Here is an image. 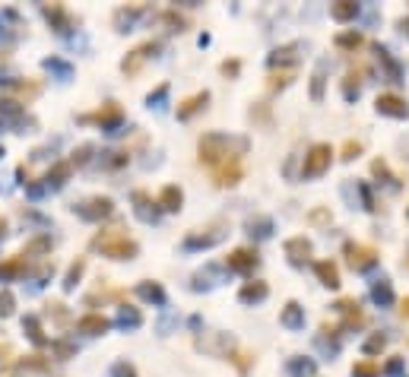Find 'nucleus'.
I'll use <instances>...</instances> for the list:
<instances>
[{"mask_svg":"<svg viewBox=\"0 0 409 377\" xmlns=\"http://www.w3.org/2000/svg\"><path fill=\"white\" fill-rule=\"evenodd\" d=\"M232 146L245 152L247 139H229V137H222V133H206V137H200V143H197V152H200V162L216 168V165L225 162V159H238L235 152H232Z\"/></svg>","mask_w":409,"mask_h":377,"instance_id":"obj_1","label":"nucleus"},{"mask_svg":"<svg viewBox=\"0 0 409 377\" xmlns=\"http://www.w3.org/2000/svg\"><path fill=\"white\" fill-rule=\"evenodd\" d=\"M92 247H98L111 260H133L137 257V241H131L127 235H121V229H105V235H96Z\"/></svg>","mask_w":409,"mask_h":377,"instance_id":"obj_2","label":"nucleus"},{"mask_svg":"<svg viewBox=\"0 0 409 377\" xmlns=\"http://www.w3.org/2000/svg\"><path fill=\"white\" fill-rule=\"evenodd\" d=\"M330 159H333V149L327 143H314L305 156V165H302V178H320V174L330 168Z\"/></svg>","mask_w":409,"mask_h":377,"instance_id":"obj_3","label":"nucleus"},{"mask_svg":"<svg viewBox=\"0 0 409 377\" xmlns=\"http://www.w3.org/2000/svg\"><path fill=\"white\" fill-rule=\"evenodd\" d=\"M343 254H346V260H349V266L355 273H365V270H371L377 263V251L375 247H368V244H355V241H346L343 244Z\"/></svg>","mask_w":409,"mask_h":377,"instance_id":"obj_4","label":"nucleus"},{"mask_svg":"<svg viewBox=\"0 0 409 377\" xmlns=\"http://www.w3.org/2000/svg\"><path fill=\"white\" fill-rule=\"evenodd\" d=\"M257 263H261V254H257L254 247H235L229 254V260H225V266L235 273H254Z\"/></svg>","mask_w":409,"mask_h":377,"instance_id":"obj_5","label":"nucleus"},{"mask_svg":"<svg viewBox=\"0 0 409 377\" xmlns=\"http://www.w3.org/2000/svg\"><path fill=\"white\" fill-rule=\"evenodd\" d=\"M159 48H162L159 41H146V45H140V48H133L131 54L124 58L121 70H124V73H127V76H137V73H140V67L146 64V58H149V54H156Z\"/></svg>","mask_w":409,"mask_h":377,"instance_id":"obj_6","label":"nucleus"},{"mask_svg":"<svg viewBox=\"0 0 409 377\" xmlns=\"http://www.w3.org/2000/svg\"><path fill=\"white\" fill-rule=\"evenodd\" d=\"M375 108H377V115H384V117H397V121L409 117V105H406V99L393 95V92H384V95H377Z\"/></svg>","mask_w":409,"mask_h":377,"instance_id":"obj_7","label":"nucleus"},{"mask_svg":"<svg viewBox=\"0 0 409 377\" xmlns=\"http://www.w3.org/2000/svg\"><path fill=\"white\" fill-rule=\"evenodd\" d=\"M311 254H314V244L305 238V235L286 241V257H289V263H292V266H305V263L311 260Z\"/></svg>","mask_w":409,"mask_h":377,"instance_id":"obj_8","label":"nucleus"},{"mask_svg":"<svg viewBox=\"0 0 409 377\" xmlns=\"http://www.w3.org/2000/svg\"><path fill=\"white\" fill-rule=\"evenodd\" d=\"M213 181L219 184V187L238 184V181H241V159H225V162H219L213 168Z\"/></svg>","mask_w":409,"mask_h":377,"instance_id":"obj_9","label":"nucleus"},{"mask_svg":"<svg viewBox=\"0 0 409 377\" xmlns=\"http://www.w3.org/2000/svg\"><path fill=\"white\" fill-rule=\"evenodd\" d=\"M197 345L203 349V352H213V355H229L235 349V339L229 333H210V336L197 339Z\"/></svg>","mask_w":409,"mask_h":377,"instance_id":"obj_10","label":"nucleus"},{"mask_svg":"<svg viewBox=\"0 0 409 377\" xmlns=\"http://www.w3.org/2000/svg\"><path fill=\"white\" fill-rule=\"evenodd\" d=\"M222 229H225V222H216L213 229H203L200 235H188L184 244H188V247H213V244H219L222 235H225Z\"/></svg>","mask_w":409,"mask_h":377,"instance_id":"obj_11","label":"nucleus"},{"mask_svg":"<svg viewBox=\"0 0 409 377\" xmlns=\"http://www.w3.org/2000/svg\"><path fill=\"white\" fill-rule=\"evenodd\" d=\"M206 102H210V92H197V95H190V99H184L178 105V121H190V117L197 115V111H203Z\"/></svg>","mask_w":409,"mask_h":377,"instance_id":"obj_12","label":"nucleus"},{"mask_svg":"<svg viewBox=\"0 0 409 377\" xmlns=\"http://www.w3.org/2000/svg\"><path fill=\"white\" fill-rule=\"evenodd\" d=\"M80 216L82 219H105V216H111V200L108 197H92L89 203L80 206Z\"/></svg>","mask_w":409,"mask_h":377,"instance_id":"obj_13","label":"nucleus"},{"mask_svg":"<svg viewBox=\"0 0 409 377\" xmlns=\"http://www.w3.org/2000/svg\"><path fill=\"white\" fill-rule=\"evenodd\" d=\"M279 323L289 330H305V308L298 301H289L283 308V314H279Z\"/></svg>","mask_w":409,"mask_h":377,"instance_id":"obj_14","label":"nucleus"},{"mask_svg":"<svg viewBox=\"0 0 409 377\" xmlns=\"http://www.w3.org/2000/svg\"><path fill=\"white\" fill-rule=\"evenodd\" d=\"M267 295H270V286H267V282H261V279L245 282V286H241V292H238V298H241L245 304H257V301H263Z\"/></svg>","mask_w":409,"mask_h":377,"instance_id":"obj_15","label":"nucleus"},{"mask_svg":"<svg viewBox=\"0 0 409 377\" xmlns=\"http://www.w3.org/2000/svg\"><path fill=\"white\" fill-rule=\"evenodd\" d=\"M108 327H111V320L102 317V314H86V317H80V323H76V330L86 333V336H98V333H105Z\"/></svg>","mask_w":409,"mask_h":377,"instance_id":"obj_16","label":"nucleus"},{"mask_svg":"<svg viewBox=\"0 0 409 377\" xmlns=\"http://www.w3.org/2000/svg\"><path fill=\"white\" fill-rule=\"evenodd\" d=\"M314 273H318L320 286H327V288H336V286H340V266H336L333 260L314 263Z\"/></svg>","mask_w":409,"mask_h":377,"instance_id":"obj_17","label":"nucleus"},{"mask_svg":"<svg viewBox=\"0 0 409 377\" xmlns=\"http://www.w3.org/2000/svg\"><path fill=\"white\" fill-rule=\"evenodd\" d=\"M159 206H162L165 213H178L181 203H184V194H181V187H175V184H168V187H162V194H159L156 200Z\"/></svg>","mask_w":409,"mask_h":377,"instance_id":"obj_18","label":"nucleus"},{"mask_svg":"<svg viewBox=\"0 0 409 377\" xmlns=\"http://www.w3.org/2000/svg\"><path fill=\"white\" fill-rule=\"evenodd\" d=\"M82 121H96V124H102V127H115V124L121 121V108H118V102H108L102 111H96V115H86Z\"/></svg>","mask_w":409,"mask_h":377,"instance_id":"obj_19","label":"nucleus"},{"mask_svg":"<svg viewBox=\"0 0 409 377\" xmlns=\"http://www.w3.org/2000/svg\"><path fill=\"white\" fill-rule=\"evenodd\" d=\"M355 13H359V3H352V0H336V3H330V16H333L336 23H349V19H355Z\"/></svg>","mask_w":409,"mask_h":377,"instance_id":"obj_20","label":"nucleus"},{"mask_svg":"<svg viewBox=\"0 0 409 377\" xmlns=\"http://www.w3.org/2000/svg\"><path fill=\"white\" fill-rule=\"evenodd\" d=\"M318 374V365L311 358H289V377H314Z\"/></svg>","mask_w":409,"mask_h":377,"instance_id":"obj_21","label":"nucleus"},{"mask_svg":"<svg viewBox=\"0 0 409 377\" xmlns=\"http://www.w3.org/2000/svg\"><path fill=\"white\" fill-rule=\"evenodd\" d=\"M375 51H377V60H381V64H384V70H387V80H390V82H400L403 70H400V64H397V60L390 58V51L381 48V45H377Z\"/></svg>","mask_w":409,"mask_h":377,"instance_id":"obj_22","label":"nucleus"},{"mask_svg":"<svg viewBox=\"0 0 409 377\" xmlns=\"http://www.w3.org/2000/svg\"><path fill=\"white\" fill-rule=\"evenodd\" d=\"M292 80H295V70H292V67H283V70H270V80H267V86L276 92V89H286Z\"/></svg>","mask_w":409,"mask_h":377,"instance_id":"obj_23","label":"nucleus"},{"mask_svg":"<svg viewBox=\"0 0 409 377\" xmlns=\"http://www.w3.org/2000/svg\"><path fill=\"white\" fill-rule=\"evenodd\" d=\"M295 51H302V45H286V48H276V51H273V54H270L273 70H276L279 64H286V60H295V58H298Z\"/></svg>","mask_w":409,"mask_h":377,"instance_id":"obj_24","label":"nucleus"},{"mask_svg":"<svg viewBox=\"0 0 409 377\" xmlns=\"http://www.w3.org/2000/svg\"><path fill=\"white\" fill-rule=\"evenodd\" d=\"M359 86H362V70H349L343 80V92H346V99H355L359 95Z\"/></svg>","mask_w":409,"mask_h":377,"instance_id":"obj_25","label":"nucleus"},{"mask_svg":"<svg viewBox=\"0 0 409 377\" xmlns=\"http://www.w3.org/2000/svg\"><path fill=\"white\" fill-rule=\"evenodd\" d=\"M352 377H381V365H375V361H355L352 365Z\"/></svg>","mask_w":409,"mask_h":377,"instance_id":"obj_26","label":"nucleus"},{"mask_svg":"<svg viewBox=\"0 0 409 377\" xmlns=\"http://www.w3.org/2000/svg\"><path fill=\"white\" fill-rule=\"evenodd\" d=\"M324 70H327V64H318V70H314V76H311V99L314 102L324 99Z\"/></svg>","mask_w":409,"mask_h":377,"instance_id":"obj_27","label":"nucleus"},{"mask_svg":"<svg viewBox=\"0 0 409 377\" xmlns=\"http://www.w3.org/2000/svg\"><path fill=\"white\" fill-rule=\"evenodd\" d=\"M371 298H375L377 304H393V288H390V282H377V286L371 288Z\"/></svg>","mask_w":409,"mask_h":377,"instance_id":"obj_28","label":"nucleus"},{"mask_svg":"<svg viewBox=\"0 0 409 377\" xmlns=\"http://www.w3.org/2000/svg\"><path fill=\"white\" fill-rule=\"evenodd\" d=\"M362 35L359 32H343V35H336V48H346V51H355L362 45Z\"/></svg>","mask_w":409,"mask_h":377,"instance_id":"obj_29","label":"nucleus"},{"mask_svg":"<svg viewBox=\"0 0 409 377\" xmlns=\"http://www.w3.org/2000/svg\"><path fill=\"white\" fill-rule=\"evenodd\" d=\"M133 203H137V213L143 216V219H153V216H156V209H149V206H153V200H149L143 190H140V194H133Z\"/></svg>","mask_w":409,"mask_h":377,"instance_id":"obj_30","label":"nucleus"},{"mask_svg":"<svg viewBox=\"0 0 409 377\" xmlns=\"http://www.w3.org/2000/svg\"><path fill=\"white\" fill-rule=\"evenodd\" d=\"M384 345H387V336L375 333V336L365 339V345H362V349H365V355H381V352H384Z\"/></svg>","mask_w":409,"mask_h":377,"instance_id":"obj_31","label":"nucleus"},{"mask_svg":"<svg viewBox=\"0 0 409 377\" xmlns=\"http://www.w3.org/2000/svg\"><path fill=\"white\" fill-rule=\"evenodd\" d=\"M140 295L146 298V301H165L162 286H156V282H153V286H149V282H143V286H140Z\"/></svg>","mask_w":409,"mask_h":377,"instance_id":"obj_32","label":"nucleus"},{"mask_svg":"<svg viewBox=\"0 0 409 377\" xmlns=\"http://www.w3.org/2000/svg\"><path fill=\"white\" fill-rule=\"evenodd\" d=\"M359 156H362V143L359 139H346L340 159H343V162H352V159H359Z\"/></svg>","mask_w":409,"mask_h":377,"instance_id":"obj_33","label":"nucleus"},{"mask_svg":"<svg viewBox=\"0 0 409 377\" xmlns=\"http://www.w3.org/2000/svg\"><path fill=\"white\" fill-rule=\"evenodd\" d=\"M371 172H375V178L393 181V187H400V181H397V178H390V172H387V162H384V159H375V162H371Z\"/></svg>","mask_w":409,"mask_h":377,"instance_id":"obj_34","label":"nucleus"},{"mask_svg":"<svg viewBox=\"0 0 409 377\" xmlns=\"http://www.w3.org/2000/svg\"><path fill=\"white\" fill-rule=\"evenodd\" d=\"M162 23L175 25V32H184V29H188V19L178 16V13H162Z\"/></svg>","mask_w":409,"mask_h":377,"instance_id":"obj_35","label":"nucleus"},{"mask_svg":"<svg viewBox=\"0 0 409 377\" xmlns=\"http://www.w3.org/2000/svg\"><path fill=\"white\" fill-rule=\"evenodd\" d=\"M67 174H70V165H58V168H54V172H51L48 174V181H51V184H64V178H67Z\"/></svg>","mask_w":409,"mask_h":377,"instance_id":"obj_36","label":"nucleus"},{"mask_svg":"<svg viewBox=\"0 0 409 377\" xmlns=\"http://www.w3.org/2000/svg\"><path fill=\"white\" fill-rule=\"evenodd\" d=\"M82 266H86V260H76V263H74V266H70V276H67V282H64V286H67V288H74V286H76V279H80V273H82Z\"/></svg>","mask_w":409,"mask_h":377,"instance_id":"obj_37","label":"nucleus"},{"mask_svg":"<svg viewBox=\"0 0 409 377\" xmlns=\"http://www.w3.org/2000/svg\"><path fill=\"white\" fill-rule=\"evenodd\" d=\"M25 327H29V336H32L35 343H45V336H41V330H38V320L29 317V320H25Z\"/></svg>","mask_w":409,"mask_h":377,"instance_id":"obj_38","label":"nucleus"},{"mask_svg":"<svg viewBox=\"0 0 409 377\" xmlns=\"http://www.w3.org/2000/svg\"><path fill=\"white\" fill-rule=\"evenodd\" d=\"M115 377H137V371L131 368V365H124V361H118L115 365V371H111Z\"/></svg>","mask_w":409,"mask_h":377,"instance_id":"obj_39","label":"nucleus"},{"mask_svg":"<svg viewBox=\"0 0 409 377\" xmlns=\"http://www.w3.org/2000/svg\"><path fill=\"white\" fill-rule=\"evenodd\" d=\"M219 70H222V76H238V70H241V64H238V60H225V64H222Z\"/></svg>","mask_w":409,"mask_h":377,"instance_id":"obj_40","label":"nucleus"},{"mask_svg":"<svg viewBox=\"0 0 409 377\" xmlns=\"http://www.w3.org/2000/svg\"><path fill=\"white\" fill-rule=\"evenodd\" d=\"M10 311H13V295L3 292V295H0V314H10Z\"/></svg>","mask_w":409,"mask_h":377,"instance_id":"obj_41","label":"nucleus"},{"mask_svg":"<svg viewBox=\"0 0 409 377\" xmlns=\"http://www.w3.org/2000/svg\"><path fill=\"white\" fill-rule=\"evenodd\" d=\"M387 374H400V371H403V358H397V355H393V358H390V365H387Z\"/></svg>","mask_w":409,"mask_h":377,"instance_id":"obj_42","label":"nucleus"},{"mask_svg":"<svg viewBox=\"0 0 409 377\" xmlns=\"http://www.w3.org/2000/svg\"><path fill=\"white\" fill-rule=\"evenodd\" d=\"M247 358H251V355L238 352V355H235V365H238V368H241V371H247V365H251V361H247Z\"/></svg>","mask_w":409,"mask_h":377,"instance_id":"obj_43","label":"nucleus"},{"mask_svg":"<svg viewBox=\"0 0 409 377\" xmlns=\"http://www.w3.org/2000/svg\"><path fill=\"white\" fill-rule=\"evenodd\" d=\"M311 222H330V213H327V209H314Z\"/></svg>","mask_w":409,"mask_h":377,"instance_id":"obj_44","label":"nucleus"},{"mask_svg":"<svg viewBox=\"0 0 409 377\" xmlns=\"http://www.w3.org/2000/svg\"><path fill=\"white\" fill-rule=\"evenodd\" d=\"M397 25H400V32H403V35H406V38H409V19L403 16V19H400V23H397Z\"/></svg>","mask_w":409,"mask_h":377,"instance_id":"obj_45","label":"nucleus"},{"mask_svg":"<svg viewBox=\"0 0 409 377\" xmlns=\"http://www.w3.org/2000/svg\"><path fill=\"white\" fill-rule=\"evenodd\" d=\"M400 314H403V317H409V298H403V304H400Z\"/></svg>","mask_w":409,"mask_h":377,"instance_id":"obj_46","label":"nucleus"},{"mask_svg":"<svg viewBox=\"0 0 409 377\" xmlns=\"http://www.w3.org/2000/svg\"><path fill=\"white\" fill-rule=\"evenodd\" d=\"M0 358H10V345H0Z\"/></svg>","mask_w":409,"mask_h":377,"instance_id":"obj_47","label":"nucleus"}]
</instances>
